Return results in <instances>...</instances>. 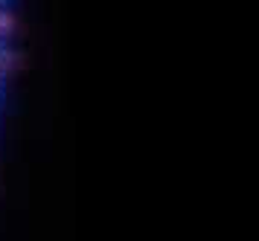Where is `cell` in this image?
I'll list each match as a JSON object with an SVG mask.
<instances>
[{"instance_id":"obj_2","label":"cell","mask_w":259,"mask_h":241,"mask_svg":"<svg viewBox=\"0 0 259 241\" xmlns=\"http://www.w3.org/2000/svg\"><path fill=\"white\" fill-rule=\"evenodd\" d=\"M3 84H6V67L0 64V90H3Z\"/></svg>"},{"instance_id":"obj_1","label":"cell","mask_w":259,"mask_h":241,"mask_svg":"<svg viewBox=\"0 0 259 241\" xmlns=\"http://www.w3.org/2000/svg\"><path fill=\"white\" fill-rule=\"evenodd\" d=\"M12 35H15V15L0 3V46L6 44Z\"/></svg>"}]
</instances>
